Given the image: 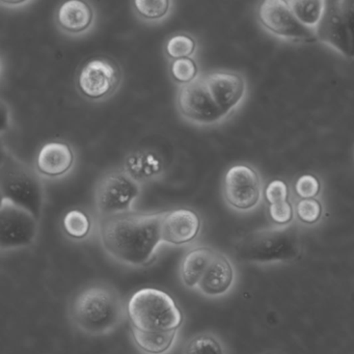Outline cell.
I'll return each instance as SVG.
<instances>
[{"label":"cell","instance_id":"6da1fadb","mask_svg":"<svg viewBox=\"0 0 354 354\" xmlns=\"http://www.w3.org/2000/svg\"><path fill=\"white\" fill-rule=\"evenodd\" d=\"M163 214L131 212L100 219L99 239L105 254L130 268H142L150 264L162 244Z\"/></svg>","mask_w":354,"mask_h":354},{"label":"cell","instance_id":"7a4b0ae2","mask_svg":"<svg viewBox=\"0 0 354 354\" xmlns=\"http://www.w3.org/2000/svg\"><path fill=\"white\" fill-rule=\"evenodd\" d=\"M127 304L113 288L90 286L72 300L70 319L80 333L90 337H104L115 333L129 319Z\"/></svg>","mask_w":354,"mask_h":354},{"label":"cell","instance_id":"3957f363","mask_svg":"<svg viewBox=\"0 0 354 354\" xmlns=\"http://www.w3.org/2000/svg\"><path fill=\"white\" fill-rule=\"evenodd\" d=\"M236 258L246 264L273 266L289 264L302 252L301 236L296 225H275L244 236L235 245Z\"/></svg>","mask_w":354,"mask_h":354},{"label":"cell","instance_id":"277c9868","mask_svg":"<svg viewBox=\"0 0 354 354\" xmlns=\"http://www.w3.org/2000/svg\"><path fill=\"white\" fill-rule=\"evenodd\" d=\"M0 192L1 200L30 211L40 221L45 204L43 179L34 167L24 162L3 144L0 161Z\"/></svg>","mask_w":354,"mask_h":354},{"label":"cell","instance_id":"5b68a950","mask_svg":"<svg viewBox=\"0 0 354 354\" xmlns=\"http://www.w3.org/2000/svg\"><path fill=\"white\" fill-rule=\"evenodd\" d=\"M131 326L142 331L177 330L183 323V313L173 297L162 290L144 288L127 304Z\"/></svg>","mask_w":354,"mask_h":354},{"label":"cell","instance_id":"8992f818","mask_svg":"<svg viewBox=\"0 0 354 354\" xmlns=\"http://www.w3.org/2000/svg\"><path fill=\"white\" fill-rule=\"evenodd\" d=\"M142 186L121 167L100 176L94 190L95 208L100 219L134 212Z\"/></svg>","mask_w":354,"mask_h":354},{"label":"cell","instance_id":"52a82bcc","mask_svg":"<svg viewBox=\"0 0 354 354\" xmlns=\"http://www.w3.org/2000/svg\"><path fill=\"white\" fill-rule=\"evenodd\" d=\"M318 41L346 59H354V1H325L324 13L316 30Z\"/></svg>","mask_w":354,"mask_h":354},{"label":"cell","instance_id":"ba28073f","mask_svg":"<svg viewBox=\"0 0 354 354\" xmlns=\"http://www.w3.org/2000/svg\"><path fill=\"white\" fill-rule=\"evenodd\" d=\"M176 107L186 123L198 128L215 127L227 118L211 97L203 74L194 84L178 88Z\"/></svg>","mask_w":354,"mask_h":354},{"label":"cell","instance_id":"9c48e42d","mask_svg":"<svg viewBox=\"0 0 354 354\" xmlns=\"http://www.w3.org/2000/svg\"><path fill=\"white\" fill-rule=\"evenodd\" d=\"M122 72L118 64L107 57L88 59L77 74L76 86L82 98L91 102H103L119 90Z\"/></svg>","mask_w":354,"mask_h":354},{"label":"cell","instance_id":"30bf717a","mask_svg":"<svg viewBox=\"0 0 354 354\" xmlns=\"http://www.w3.org/2000/svg\"><path fill=\"white\" fill-rule=\"evenodd\" d=\"M258 19L269 34L281 40L301 44L318 41L316 30L304 26L285 0H267L261 3Z\"/></svg>","mask_w":354,"mask_h":354},{"label":"cell","instance_id":"8fae6325","mask_svg":"<svg viewBox=\"0 0 354 354\" xmlns=\"http://www.w3.org/2000/svg\"><path fill=\"white\" fill-rule=\"evenodd\" d=\"M39 223L30 211L1 200L0 207V250L14 252L30 248L36 242Z\"/></svg>","mask_w":354,"mask_h":354},{"label":"cell","instance_id":"7c38bea8","mask_svg":"<svg viewBox=\"0 0 354 354\" xmlns=\"http://www.w3.org/2000/svg\"><path fill=\"white\" fill-rule=\"evenodd\" d=\"M223 194L230 208L250 212L257 208L262 196L260 176L250 165H233L223 178Z\"/></svg>","mask_w":354,"mask_h":354},{"label":"cell","instance_id":"4fadbf2b","mask_svg":"<svg viewBox=\"0 0 354 354\" xmlns=\"http://www.w3.org/2000/svg\"><path fill=\"white\" fill-rule=\"evenodd\" d=\"M203 78L213 100L227 117L243 102L246 96V82L241 74L217 70L203 74Z\"/></svg>","mask_w":354,"mask_h":354},{"label":"cell","instance_id":"5bb4252c","mask_svg":"<svg viewBox=\"0 0 354 354\" xmlns=\"http://www.w3.org/2000/svg\"><path fill=\"white\" fill-rule=\"evenodd\" d=\"M76 165V152L66 140L45 142L35 157L34 167L43 180L64 179L72 173Z\"/></svg>","mask_w":354,"mask_h":354},{"label":"cell","instance_id":"9a60e30c","mask_svg":"<svg viewBox=\"0 0 354 354\" xmlns=\"http://www.w3.org/2000/svg\"><path fill=\"white\" fill-rule=\"evenodd\" d=\"M202 230V218L194 209L177 208L165 211L161 221L162 244L183 246L192 243Z\"/></svg>","mask_w":354,"mask_h":354},{"label":"cell","instance_id":"2e32d148","mask_svg":"<svg viewBox=\"0 0 354 354\" xmlns=\"http://www.w3.org/2000/svg\"><path fill=\"white\" fill-rule=\"evenodd\" d=\"M121 167L132 179L144 186L161 181L167 176L169 163L160 151L145 147L128 153Z\"/></svg>","mask_w":354,"mask_h":354},{"label":"cell","instance_id":"e0dca14e","mask_svg":"<svg viewBox=\"0 0 354 354\" xmlns=\"http://www.w3.org/2000/svg\"><path fill=\"white\" fill-rule=\"evenodd\" d=\"M237 283L233 261L216 250L196 291L209 299H221L232 293Z\"/></svg>","mask_w":354,"mask_h":354},{"label":"cell","instance_id":"ac0fdd59","mask_svg":"<svg viewBox=\"0 0 354 354\" xmlns=\"http://www.w3.org/2000/svg\"><path fill=\"white\" fill-rule=\"evenodd\" d=\"M96 20L95 8L84 0H68L55 10V26L59 32L72 38L88 35L95 28Z\"/></svg>","mask_w":354,"mask_h":354},{"label":"cell","instance_id":"d6986e66","mask_svg":"<svg viewBox=\"0 0 354 354\" xmlns=\"http://www.w3.org/2000/svg\"><path fill=\"white\" fill-rule=\"evenodd\" d=\"M216 250L210 246H196L183 257L179 267V277L184 287L196 290Z\"/></svg>","mask_w":354,"mask_h":354},{"label":"cell","instance_id":"ffe728a7","mask_svg":"<svg viewBox=\"0 0 354 354\" xmlns=\"http://www.w3.org/2000/svg\"><path fill=\"white\" fill-rule=\"evenodd\" d=\"M179 331H142L131 326V337L142 354H169L179 339Z\"/></svg>","mask_w":354,"mask_h":354},{"label":"cell","instance_id":"44dd1931","mask_svg":"<svg viewBox=\"0 0 354 354\" xmlns=\"http://www.w3.org/2000/svg\"><path fill=\"white\" fill-rule=\"evenodd\" d=\"M131 8L140 21L147 24H159L171 15L175 3L171 0H134Z\"/></svg>","mask_w":354,"mask_h":354},{"label":"cell","instance_id":"7402d4cb","mask_svg":"<svg viewBox=\"0 0 354 354\" xmlns=\"http://www.w3.org/2000/svg\"><path fill=\"white\" fill-rule=\"evenodd\" d=\"M94 219L84 209L73 208L68 210L62 219L64 233L73 241H84L94 231Z\"/></svg>","mask_w":354,"mask_h":354},{"label":"cell","instance_id":"603a6c76","mask_svg":"<svg viewBox=\"0 0 354 354\" xmlns=\"http://www.w3.org/2000/svg\"><path fill=\"white\" fill-rule=\"evenodd\" d=\"M198 50L196 37L189 32H175L165 41L163 46L165 57L169 63L176 59H194Z\"/></svg>","mask_w":354,"mask_h":354},{"label":"cell","instance_id":"cb8c5ba5","mask_svg":"<svg viewBox=\"0 0 354 354\" xmlns=\"http://www.w3.org/2000/svg\"><path fill=\"white\" fill-rule=\"evenodd\" d=\"M183 354H227V347L216 333L203 331L186 341Z\"/></svg>","mask_w":354,"mask_h":354},{"label":"cell","instance_id":"d4e9b609","mask_svg":"<svg viewBox=\"0 0 354 354\" xmlns=\"http://www.w3.org/2000/svg\"><path fill=\"white\" fill-rule=\"evenodd\" d=\"M288 5L298 20L310 30H316L324 13L322 0H290Z\"/></svg>","mask_w":354,"mask_h":354},{"label":"cell","instance_id":"484cf974","mask_svg":"<svg viewBox=\"0 0 354 354\" xmlns=\"http://www.w3.org/2000/svg\"><path fill=\"white\" fill-rule=\"evenodd\" d=\"M169 77L178 88L194 84L200 80L202 73L194 59H176L169 63Z\"/></svg>","mask_w":354,"mask_h":354},{"label":"cell","instance_id":"4316f807","mask_svg":"<svg viewBox=\"0 0 354 354\" xmlns=\"http://www.w3.org/2000/svg\"><path fill=\"white\" fill-rule=\"evenodd\" d=\"M296 215L302 223L315 225L322 216V205L316 198L300 200L296 205Z\"/></svg>","mask_w":354,"mask_h":354},{"label":"cell","instance_id":"83f0119b","mask_svg":"<svg viewBox=\"0 0 354 354\" xmlns=\"http://www.w3.org/2000/svg\"><path fill=\"white\" fill-rule=\"evenodd\" d=\"M320 182L314 175H304L296 181L295 192L301 200L315 198L320 194Z\"/></svg>","mask_w":354,"mask_h":354},{"label":"cell","instance_id":"f1b7e54d","mask_svg":"<svg viewBox=\"0 0 354 354\" xmlns=\"http://www.w3.org/2000/svg\"><path fill=\"white\" fill-rule=\"evenodd\" d=\"M269 215L277 225H290L293 221L294 209L288 201L269 206Z\"/></svg>","mask_w":354,"mask_h":354},{"label":"cell","instance_id":"f546056e","mask_svg":"<svg viewBox=\"0 0 354 354\" xmlns=\"http://www.w3.org/2000/svg\"><path fill=\"white\" fill-rule=\"evenodd\" d=\"M289 196V187L286 182L281 180H273L265 190V198L270 205L286 202Z\"/></svg>","mask_w":354,"mask_h":354},{"label":"cell","instance_id":"4dcf8cb0","mask_svg":"<svg viewBox=\"0 0 354 354\" xmlns=\"http://www.w3.org/2000/svg\"><path fill=\"white\" fill-rule=\"evenodd\" d=\"M12 126L11 109L5 100L1 101V121H0V131L1 136H5L6 132L10 130Z\"/></svg>","mask_w":354,"mask_h":354},{"label":"cell","instance_id":"1f68e13d","mask_svg":"<svg viewBox=\"0 0 354 354\" xmlns=\"http://www.w3.org/2000/svg\"><path fill=\"white\" fill-rule=\"evenodd\" d=\"M32 3H34L32 0H1L0 1V5L3 8L12 10L24 9Z\"/></svg>","mask_w":354,"mask_h":354},{"label":"cell","instance_id":"d6a6232c","mask_svg":"<svg viewBox=\"0 0 354 354\" xmlns=\"http://www.w3.org/2000/svg\"><path fill=\"white\" fill-rule=\"evenodd\" d=\"M261 354H283V353H281V352H279V351H272V350H271V351L263 352V353H261Z\"/></svg>","mask_w":354,"mask_h":354}]
</instances>
